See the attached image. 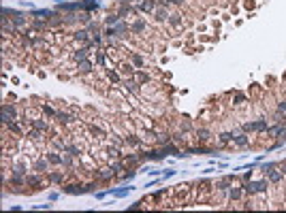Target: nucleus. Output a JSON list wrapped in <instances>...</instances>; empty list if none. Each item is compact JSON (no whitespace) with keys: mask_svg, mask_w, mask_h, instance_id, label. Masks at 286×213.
<instances>
[{"mask_svg":"<svg viewBox=\"0 0 286 213\" xmlns=\"http://www.w3.org/2000/svg\"><path fill=\"white\" fill-rule=\"evenodd\" d=\"M248 194H256V192H265L267 190V181H250L244 185Z\"/></svg>","mask_w":286,"mask_h":213,"instance_id":"f257e3e1","label":"nucleus"},{"mask_svg":"<svg viewBox=\"0 0 286 213\" xmlns=\"http://www.w3.org/2000/svg\"><path fill=\"white\" fill-rule=\"evenodd\" d=\"M11 120H15V107L2 105V122H5V124H11Z\"/></svg>","mask_w":286,"mask_h":213,"instance_id":"f03ea898","label":"nucleus"},{"mask_svg":"<svg viewBox=\"0 0 286 213\" xmlns=\"http://www.w3.org/2000/svg\"><path fill=\"white\" fill-rule=\"evenodd\" d=\"M64 192H68V194H79V192H88V187H81V185H66Z\"/></svg>","mask_w":286,"mask_h":213,"instance_id":"7ed1b4c3","label":"nucleus"},{"mask_svg":"<svg viewBox=\"0 0 286 213\" xmlns=\"http://www.w3.org/2000/svg\"><path fill=\"white\" fill-rule=\"evenodd\" d=\"M130 192V187H122V190H109V194H113L115 198H124Z\"/></svg>","mask_w":286,"mask_h":213,"instance_id":"20e7f679","label":"nucleus"},{"mask_svg":"<svg viewBox=\"0 0 286 213\" xmlns=\"http://www.w3.org/2000/svg\"><path fill=\"white\" fill-rule=\"evenodd\" d=\"M233 141L237 145H248V136L246 134H239V136H233Z\"/></svg>","mask_w":286,"mask_h":213,"instance_id":"39448f33","label":"nucleus"},{"mask_svg":"<svg viewBox=\"0 0 286 213\" xmlns=\"http://www.w3.org/2000/svg\"><path fill=\"white\" fill-rule=\"evenodd\" d=\"M282 175H284V173H275V171H271V173H269V181H271V183H278V181L282 179Z\"/></svg>","mask_w":286,"mask_h":213,"instance_id":"423d86ee","label":"nucleus"},{"mask_svg":"<svg viewBox=\"0 0 286 213\" xmlns=\"http://www.w3.org/2000/svg\"><path fill=\"white\" fill-rule=\"evenodd\" d=\"M79 70H81V73H88V70H92V66H90V62H85V60H81V62H79Z\"/></svg>","mask_w":286,"mask_h":213,"instance_id":"0eeeda50","label":"nucleus"},{"mask_svg":"<svg viewBox=\"0 0 286 213\" xmlns=\"http://www.w3.org/2000/svg\"><path fill=\"white\" fill-rule=\"evenodd\" d=\"M96 7H98L96 0H85V2H83V9H88V11L90 9H96Z\"/></svg>","mask_w":286,"mask_h":213,"instance_id":"6e6552de","label":"nucleus"},{"mask_svg":"<svg viewBox=\"0 0 286 213\" xmlns=\"http://www.w3.org/2000/svg\"><path fill=\"white\" fill-rule=\"evenodd\" d=\"M233 136H235V134H231V132L220 134V143H228V141H233Z\"/></svg>","mask_w":286,"mask_h":213,"instance_id":"1a4fd4ad","label":"nucleus"},{"mask_svg":"<svg viewBox=\"0 0 286 213\" xmlns=\"http://www.w3.org/2000/svg\"><path fill=\"white\" fill-rule=\"evenodd\" d=\"M141 9H143V11H154V0H148V2H143V5H141Z\"/></svg>","mask_w":286,"mask_h":213,"instance_id":"9d476101","label":"nucleus"},{"mask_svg":"<svg viewBox=\"0 0 286 213\" xmlns=\"http://www.w3.org/2000/svg\"><path fill=\"white\" fill-rule=\"evenodd\" d=\"M113 173H115L113 169H107V171H103V173H101V179H111V177H113Z\"/></svg>","mask_w":286,"mask_h":213,"instance_id":"9b49d317","label":"nucleus"},{"mask_svg":"<svg viewBox=\"0 0 286 213\" xmlns=\"http://www.w3.org/2000/svg\"><path fill=\"white\" fill-rule=\"evenodd\" d=\"M239 196H241V190H239V187H233V190H231V198H233V200H237Z\"/></svg>","mask_w":286,"mask_h":213,"instance_id":"f8f14e48","label":"nucleus"},{"mask_svg":"<svg viewBox=\"0 0 286 213\" xmlns=\"http://www.w3.org/2000/svg\"><path fill=\"white\" fill-rule=\"evenodd\" d=\"M75 38H77V41H88V32H85V30H79V32L75 34Z\"/></svg>","mask_w":286,"mask_h":213,"instance_id":"ddd939ff","label":"nucleus"},{"mask_svg":"<svg viewBox=\"0 0 286 213\" xmlns=\"http://www.w3.org/2000/svg\"><path fill=\"white\" fill-rule=\"evenodd\" d=\"M85 56H88V49H79V51L75 53V58H77L79 62H81V60H85Z\"/></svg>","mask_w":286,"mask_h":213,"instance_id":"4468645a","label":"nucleus"},{"mask_svg":"<svg viewBox=\"0 0 286 213\" xmlns=\"http://www.w3.org/2000/svg\"><path fill=\"white\" fill-rule=\"evenodd\" d=\"M209 138V130H199V141H207Z\"/></svg>","mask_w":286,"mask_h":213,"instance_id":"2eb2a0df","label":"nucleus"},{"mask_svg":"<svg viewBox=\"0 0 286 213\" xmlns=\"http://www.w3.org/2000/svg\"><path fill=\"white\" fill-rule=\"evenodd\" d=\"M273 169H275V164H273V162H269V164H263V171H265V173H271Z\"/></svg>","mask_w":286,"mask_h":213,"instance_id":"dca6fc26","label":"nucleus"},{"mask_svg":"<svg viewBox=\"0 0 286 213\" xmlns=\"http://www.w3.org/2000/svg\"><path fill=\"white\" fill-rule=\"evenodd\" d=\"M265 128H267V122H265V120H258V122H256V130H265Z\"/></svg>","mask_w":286,"mask_h":213,"instance_id":"f3484780","label":"nucleus"},{"mask_svg":"<svg viewBox=\"0 0 286 213\" xmlns=\"http://www.w3.org/2000/svg\"><path fill=\"white\" fill-rule=\"evenodd\" d=\"M56 117H58V122H68V115L66 113H56Z\"/></svg>","mask_w":286,"mask_h":213,"instance_id":"a211bd4d","label":"nucleus"},{"mask_svg":"<svg viewBox=\"0 0 286 213\" xmlns=\"http://www.w3.org/2000/svg\"><path fill=\"white\" fill-rule=\"evenodd\" d=\"M34 15H39V17H49L51 11H34Z\"/></svg>","mask_w":286,"mask_h":213,"instance_id":"6ab92c4d","label":"nucleus"},{"mask_svg":"<svg viewBox=\"0 0 286 213\" xmlns=\"http://www.w3.org/2000/svg\"><path fill=\"white\" fill-rule=\"evenodd\" d=\"M143 28H145V23H143V21H137V23H135V30H137V32H141Z\"/></svg>","mask_w":286,"mask_h":213,"instance_id":"aec40b11","label":"nucleus"},{"mask_svg":"<svg viewBox=\"0 0 286 213\" xmlns=\"http://www.w3.org/2000/svg\"><path fill=\"white\" fill-rule=\"evenodd\" d=\"M244 130H256V122H250V124H246V126H244Z\"/></svg>","mask_w":286,"mask_h":213,"instance_id":"412c9836","label":"nucleus"},{"mask_svg":"<svg viewBox=\"0 0 286 213\" xmlns=\"http://www.w3.org/2000/svg\"><path fill=\"white\" fill-rule=\"evenodd\" d=\"M126 141H128V143H130V145H137V143H139V138H135V136H128Z\"/></svg>","mask_w":286,"mask_h":213,"instance_id":"4be33fe9","label":"nucleus"},{"mask_svg":"<svg viewBox=\"0 0 286 213\" xmlns=\"http://www.w3.org/2000/svg\"><path fill=\"white\" fill-rule=\"evenodd\" d=\"M128 90H132V92H137V83H135V81H128Z\"/></svg>","mask_w":286,"mask_h":213,"instance_id":"5701e85b","label":"nucleus"},{"mask_svg":"<svg viewBox=\"0 0 286 213\" xmlns=\"http://www.w3.org/2000/svg\"><path fill=\"white\" fill-rule=\"evenodd\" d=\"M49 160H51V162H56V164H58V162H62V158H58V156H49Z\"/></svg>","mask_w":286,"mask_h":213,"instance_id":"b1692460","label":"nucleus"},{"mask_svg":"<svg viewBox=\"0 0 286 213\" xmlns=\"http://www.w3.org/2000/svg\"><path fill=\"white\" fill-rule=\"evenodd\" d=\"M34 126H36V128H41V130H43V128H47V126H45L43 122H34Z\"/></svg>","mask_w":286,"mask_h":213,"instance_id":"393cba45","label":"nucleus"},{"mask_svg":"<svg viewBox=\"0 0 286 213\" xmlns=\"http://www.w3.org/2000/svg\"><path fill=\"white\" fill-rule=\"evenodd\" d=\"M282 111H286V100H284V102H280V113H282Z\"/></svg>","mask_w":286,"mask_h":213,"instance_id":"a878e982","label":"nucleus"},{"mask_svg":"<svg viewBox=\"0 0 286 213\" xmlns=\"http://www.w3.org/2000/svg\"><path fill=\"white\" fill-rule=\"evenodd\" d=\"M282 173H284V175H286V162H284V171H282Z\"/></svg>","mask_w":286,"mask_h":213,"instance_id":"bb28decb","label":"nucleus"},{"mask_svg":"<svg viewBox=\"0 0 286 213\" xmlns=\"http://www.w3.org/2000/svg\"><path fill=\"white\" fill-rule=\"evenodd\" d=\"M173 2H184V0H173Z\"/></svg>","mask_w":286,"mask_h":213,"instance_id":"cd10ccee","label":"nucleus"},{"mask_svg":"<svg viewBox=\"0 0 286 213\" xmlns=\"http://www.w3.org/2000/svg\"><path fill=\"white\" fill-rule=\"evenodd\" d=\"M120 2H128V0H120Z\"/></svg>","mask_w":286,"mask_h":213,"instance_id":"c85d7f7f","label":"nucleus"}]
</instances>
